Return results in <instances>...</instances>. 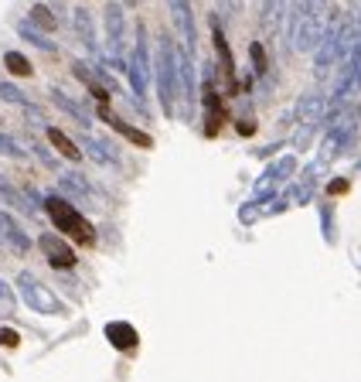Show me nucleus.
Listing matches in <instances>:
<instances>
[{
	"label": "nucleus",
	"instance_id": "nucleus-1",
	"mask_svg": "<svg viewBox=\"0 0 361 382\" xmlns=\"http://www.w3.org/2000/svg\"><path fill=\"white\" fill-rule=\"evenodd\" d=\"M327 28L324 0H286V38L293 52H314Z\"/></svg>",
	"mask_w": 361,
	"mask_h": 382
},
{
	"label": "nucleus",
	"instance_id": "nucleus-2",
	"mask_svg": "<svg viewBox=\"0 0 361 382\" xmlns=\"http://www.w3.org/2000/svg\"><path fill=\"white\" fill-rule=\"evenodd\" d=\"M153 82H157V99H160L164 116H174V106H177V45L167 31L157 38V48H153Z\"/></svg>",
	"mask_w": 361,
	"mask_h": 382
},
{
	"label": "nucleus",
	"instance_id": "nucleus-3",
	"mask_svg": "<svg viewBox=\"0 0 361 382\" xmlns=\"http://www.w3.org/2000/svg\"><path fill=\"white\" fill-rule=\"evenodd\" d=\"M45 212H48V219L55 222V229L61 232V236H72L78 246H95L99 243V232H95V226L82 215V212L69 202V198H61L58 191H52V195H45Z\"/></svg>",
	"mask_w": 361,
	"mask_h": 382
},
{
	"label": "nucleus",
	"instance_id": "nucleus-4",
	"mask_svg": "<svg viewBox=\"0 0 361 382\" xmlns=\"http://www.w3.org/2000/svg\"><path fill=\"white\" fill-rule=\"evenodd\" d=\"M355 21L351 18H334L327 21V28H324L321 41H317V62H314V69H317V76H327V69L331 65H338L341 58H348L351 52V45H355Z\"/></svg>",
	"mask_w": 361,
	"mask_h": 382
},
{
	"label": "nucleus",
	"instance_id": "nucleus-5",
	"mask_svg": "<svg viewBox=\"0 0 361 382\" xmlns=\"http://www.w3.org/2000/svg\"><path fill=\"white\" fill-rule=\"evenodd\" d=\"M126 76H130V89L136 96V106L140 113L147 116V93H150V82H153V55H150V41H147V31L143 24L136 28V41H134V52L126 58Z\"/></svg>",
	"mask_w": 361,
	"mask_h": 382
},
{
	"label": "nucleus",
	"instance_id": "nucleus-6",
	"mask_svg": "<svg viewBox=\"0 0 361 382\" xmlns=\"http://www.w3.org/2000/svg\"><path fill=\"white\" fill-rule=\"evenodd\" d=\"M102 21H106V65H113L119 72H126V7L110 0L106 11H102Z\"/></svg>",
	"mask_w": 361,
	"mask_h": 382
},
{
	"label": "nucleus",
	"instance_id": "nucleus-7",
	"mask_svg": "<svg viewBox=\"0 0 361 382\" xmlns=\"http://www.w3.org/2000/svg\"><path fill=\"white\" fill-rule=\"evenodd\" d=\"M18 290H20V301L31 307V311H38V314H48V318H61V314H69V307L61 304L55 294L41 284L38 277H31L28 270L18 273Z\"/></svg>",
	"mask_w": 361,
	"mask_h": 382
},
{
	"label": "nucleus",
	"instance_id": "nucleus-8",
	"mask_svg": "<svg viewBox=\"0 0 361 382\" xmlns=\"http://www.w3.org/2000/svg\"><path fill=\"white\" fill-rule=\"evenodd\" d=\"M201 106H205V137H218L222 123L228 120V110L215 89V69H205V86H201Z\"/></svg>",
	"mask_w": 361,
	"mask_h": 382
},
{
	"label": "nucleus",
	"instance_id": "nucleus-9",
	"mask_svg": "<svg viewBox=\"0 0 361 382\" xmlns=\"http://www.w3.org/2000/svg\"><path fill=\"white\" fill-rule=\"evenodd\" d=\"M95 116L113 130V134H119L126 144H134V147H143V151H150L153 147V137L147 134V130H140V127H134V123H126L123 116H116V113H110V103H99L95 106Z\"/></svg>",
	"mask_w": 361,
	"mask_h": 382
},
{
	"label": "nucleus",
	"instance_id": "nucleus-10",
	"mask_svg": "<svg viewBox=\"0 0 361 382\" xmlns=\"http://www.w3.org/2000/svg\"><path fill=\"white\" fill-rule=\"evenodd\" d=\"M35 246H38L41 253L48 256V263H52L55 270H76V263H78V260H76V249L61 239V232H41Z\"/></svg>",
	"mask_w": 361,
	"mask_h": 382
},
{
	"label": "nucleus",
	"instance_id": "nucleus-11",
	"mask_svg": "<svg viewBox=\"0 0 361 382\" xmlns=\"http://www.w3.org/2000/svg\"><path fill=\"white\" fill-rule=\"evenodd\" d=\"M211 41H215V55H218L222 72H225V89L228 93H242L239 89V72H235V58H232V48H228V38H225V31H222L218 14L211 18Z\"/></svg>",
	"mask_w": 361,
	"mask_h": 382
},
{
	"label": "nucleus",
	"instance_id": "nucleus-12",
	"mask_svg": "<svg viewBox=\"0 0 361 382\" xmlns=\"http://www.w3.org/2000/svg\"><path fill=\"white\" fill-rule=\"evenodd\" d=\"M167 11H171V21L177 28V35H181V41H184V48L194 55L198 31H194V7H191V0H167Z\"/></svg>",
	"mask_w": 361,
	"mask_h": 382
},
{
	"label": "nucleus",
	"instance_id": "nucleus-13",
	"mask_svg": "<svg viewBox=\"0 0 361 382\" xmlns=\"http://www.w3.org/2000/svg\"><path fill=\"white\" fill-rule=\"evenodd\" d=\"M78 147H82V154H89L95 164H102V168H119V164H123V161H119V151H116V144L113 140H106V137H93L89 130H82Z\"/></svg>",
	"mask_w": 361,
	"mask_h": 382
},
{
	"label": "nucleus",
	"instance_id": "nucleus-14",
	"mask_svg": "<svg viewBox=\"0 0 361 382\" xmlns=\"http://www.w3.org/2000/svg\"><path fill=\"white\" fill-rule=\"evenodd\" d=\"M0 236H4V246L11 249L14 256H28V253L35 249L31 246V236L20 229V222L11 212H4V209H0Z\"/></svg>",
	"mask_w": 361,
	"mask_h": 382
},
{
	"label": "nucleus",
	"instance_id": "nucleus-15",
	"mask_svg": "<svg viewBox=\"0 0 361 382\" xmlns=\"http://www.w3.org/2000/svg\"><path fill=\"white\" fill-rule=\"evenodd\" d=\"M48 99H52V106H58V110L69 116V120H76L82 130H93V113H89V110H85L78 99H72V96L65 93V89L52 86V89H48Z\"/></svg>",
	"mask_w": 361,
	"mask_h": 382
},
{
	"label": "nucleus",
	"instance_id": "nucleus-16",
	"mask_svg": "<svg viewBox=\"0 0 361 382\" xmlns=\"http://www.w3.org/2000/svg\"><path fill=\"white\" fill-rule=\"evenodd\" d=\"M72 28H76V38L85 45V52H89V55H93V58L102 55V52H99V38H95V24H93L89 7H82V4L72 7Z\"/></svg>",
	"mask_w": 361,
	"mask_h": 382
},
{
	"label": "nucleus",
	"instance_id": "nucleus-17",
	"mask_svg": "<svg viewBox=\"0 0 361 382\" xmlns=\"http://www.w3.org/2000/svg\"><path fill=\"white\" fill-rule=\"evenodd\" d=\"M45 137H48V147H52L58 157H65V161H72V164L82 161V147H78V140H72L65 130H58V127H45Z\"/></svg>",
	"mask_w": 361,
	"mask_h": 382
},
{
	"label": "nucleus",
	"instance_id": "nucleus-18",
	"mask_svg": "<svg viewBox=\"0 0 361 382\" xmlns=\"http://www.w3.org/2000/svg\"><path fill=\"white\" fill-rule=\"evenodd\" d=\"M72 76H76L78 82H82V86L95 96V106H99V103H110V96H113V93L102 86V79L95 76V69L89 65V62H72Z\"/></svg>",
	"mask_w": 361,
	"mask_h": 382
},
{
	"label": "nucleus",
	"instance_id": "nucleus-19",
	"mask_svg": "<svg viewBox=\"0 0 361 382\" xmlns=\"http://www.w3.org/2000/svg\"><path fill=\"white\" fill-rule=\"evenodd\" d=\"M106 342L119 348V352H134L140 345V335H136V328L130 321H110L106 325Z\"/></svg>",
	"mask_w": 361,
	"mask_h": 382
},
{
	"label": "nucleus",
	"instance_id": "nucleus-20",
	"mask_svg": "<svg viewBox=\"0 0 361 382\" xmlns=\"http://www.w3.org/2000/svg\"><path fill=\"white\" fill-rule=\"evenodd\" d=\"M14 31H18V38H24L28 45H31V48H38V52H45V55H58V45H55V41L48 38L45 31H38V28H35V24H31L28 18L18 21V28H14Z\"/></svg>",
	"mask_w": 361,
	"mask_h": 382
},
{
	"label": "nucleus",
	"instance_id": "nucleus-21",
	"mask_svg": "<svg viewBox=\"0 0 361 382\" xmlns=\"http://www.w3.org/2000/svg\"><path fill=\"white\" fill-rule=\"evenodd\" d=\"M28 21H31L38 31H45V35H55V31H58V14L48 7V4H31Z\"/></svg>",
	"mask_w": 361,
	"mask_h": 382
},
{
	"label": "nucleus",
	"instance_id": "nucleus-22",
	"mask_svg": "<svg viewBox=\"0 0 361 382\" xmlns=\"http://www.w3.org/2000/svg\"><path fill=\"white\" fill-rule=\"evenodd\" d=\"M0 198H4V205L18 209L20 215H35V209H31V202H28L24 188H14V185H11V181H4V178H0Z\"/></svg>",
	"mask_w": 361,
	"mask_h": 382
},
{
	"label": "nucleus",
	"instance_id": "nucleus-23",
	"mask_svg": "<svg viewBox=\"0 0 361 382\" xmlns=\"http://www.w3.org/2000/svg\"><path fill=\"white\" fill-rule=\"evenodd\" d=\"M4 69H7L14 79H31V76H35L31 58L20 55V52H4Z\"/></svg>",
	"mask_w": 361,
	"mask_h": 382
},
{
	"label": "nucleus",
	"instance_id": "nucleus-24",
	"mask_svg": "<svg viewBox=\"0 0 361 382\" xmlns=\"http://www.w3.org/2000/svg\"><path fill=\"white\" fill-rule=\"evenodd\" d=\"M324 110H327V99H324V96H307V99L297 103V116L307 120V123H317L324 116Z\"/></svg>",
	"mask_w": 361,
	"mask_h": 382
},
{
	"label": "nucleus",
	"instance_id": "nucleus-25",
	"mask_svg": "<svg viewBox=\"0 0 361 382\" xmlns=\"http://www.w3.org/2000/svg\"><path fill=\"white\" fill-rule=\"evenodd\" d=\"M0 157H11V161H28L31 151H28L24 144H18L11 134H4V130H0Z\"/></svg>",
	"mask_w": 361,
	"mask_h": 382
},
{
	"label": "nucleus",
	"instance_id": "nucleus-26",
	"mask_svg": "<svg viewBox=\"0 0 361 382\" xmlns=\"http://www.w3.org/2000/svg\"><path fill=\"white\" fill-rule=\"evenodd\" d=\"M0 99H4V103H11V106H20V110H28V106H31V96L24 93V89H18L14 82H0Z\"/></svg>",
	"mask_w": 361,
	"mask_h": 382
},
{
	"label": "nucleus",
	"instance_id": "nucleus-27",
	"mask_svg": "<svg viewBox=\"0 0 361 382\" xmlns=\"http://www.w3.org/2000/svg\"><path fill=\"white\" fill-rule=\"evenodd\" d=\"M14 311H18V297H14V290H11L7 280H0V321L11 318Z\"/></svg>",
	"mask_w": 361,
	"mask_h": 382
},
{
	"label": "nucleus",
	"instance_id": "nucleus-28",
	"mask_svg": "<svg viewBox=\"0 0 361 382\" xmlns=\"http://www.w3.org/2000/svg\"><path fill=\"white\" fill-rule=\"evenodd\" d=\"M28 151L35 154V157H38V161L45 164V168H48V171H58V157L48 151V147H45L41 140H31V144H28Z\"/></svg>",
	"mask_w": 361,
	"mask_h": 382
},
{
	"label": "nucleus",
	"instance_id": "nucleus-29",
	"mask_svg": "<svg viewBox=\"0 0 361 382\" xmlns=\"http://www.w3.org/2000/svg\"><path fill=\"white\" fill-rule=\"evenodd\" d=\"M249 52H252V69L263 76V72H266V52H263V45H259V41H252V45H249Z\"/></svg>",
	"mask_w": 361,
	"mask_h": 382
},
{
	"label": "nucleus",
	"instance_id": "nucleus-30",
	"mask_svg": "<svg viewBox=\"0 0 361 382\" xmlns=\"http://www.w3.org/2000/svg\"><path fill=\"white\" fill-rule=\"evenodd\" d=\"M283 14H286V0H266V24H276Z\"/></svg>",
	"mask_w": 361,
	"mask_h": 382
},
{
	"label": "nucleus",
	"instance_id": "nucleus-31",
	"mask_svg": "<svg viewBox=\"0 0 361 382\" xmlns=\"http://www.w3.org/2000/svg\"><path fill=\"white\" fill-rule=\"evenodd\" d=\"M218 7H222V18H235L242 11V0H218Z\"/></svg>",
	"mask_w": 361,
	"mask_h": 382
},
{
	"label": "nucleus",
	"instance_id": "nucleus-32",
	"mask_svg": "<svg viewBox=\"0 0 361 382\" xmlns=\"http://www.w3.org/2000/svg\"><path fill=\"white\" fill-rule=\"evenodd\" d=\"M0 345H7V348H18V345H20L18 331H11V328H4V331H0Z\"/></svg>",
	"mask_w": 361,
	"mask_h": 382
},
{
	"label": "nucleus",
	"instance_id": "nucleus-33",
	"mask_svg": "<svg viewBox=\"0 0 361 382\" xmlns=\"http://www.w3.org/2000/svg\"><path fill=\"white\" fill-rule=\"evenodd\" d=\"M348 188H351V185H348L344 178H334V181L327 185V195H344V191H348Z\"/></svg>",
	"mask_w": 361,
	"mask_h": 382
},
{
	"label": "nucleus",
	"instance_id": "nucleus-34",
	"mask_svg": "<svg viewBox=\"0 0 361 382\" xmlns=\"http://www.w3.org/2000/svg\"><path fill=\"white\" fill-rule=\"evenodd\" d=\"M239 134L252 137V134H256V123H252V120H242V123H239Z\"/></svg>",
	"mask_w": 361,
	"mask_h": 382
},
{
	"label": "nucleus",
	"instance_id": "nucleus-35",
	"mask_svg": "<svg viewBox=\"0 0 361 382\" xmlns=\"http://www.w3.org/2000/svg\"><path fill=\"white\" fill-rule=\"evenodd\" d=\"M136 4H140V0H123V7H136Z\"/></svg>",
	"mask_w": 361,
	"mask_h": 382
},
{
	"label": "nucleus",
	"instance_id": "nucleus-36",
	"mask_svg": "<svg viewBox=\"0 0 361 382\" xmlns=\"http://www.w3.org/2000/svg\"><path fill=\"white\" fill-rule=\"evenodd\" d=\"M0 253H4V236H0Z\"/></svg>",
	"mask_w": 361,
	"mask_h": 382
}]
</instances>
